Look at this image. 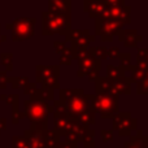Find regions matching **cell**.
I'll use <instances>...</instances> for the list:
<instances>
[{
  "mask_svg": "<svg viewBox=\"0 0 148 148\" xmlns=\"http://www.w3.org/2000/svg\"><path fill=\"white\" fill-rule=\"evenodd\" d=\"M88 53L100 61V60H105L108 57V48H105V47H92V48H90Z\"/></svg>",
  "mask_w": 148,
  "mask_h": 148,
  "instance_id": "5bb4252c",
  "label": "cell"
},
{
  "mask_svg": "<svg viewBox=\"0 0 148 148\" xmlns=\"http://www.w3.org/2000/svg\"><path fill=\"white\" fill-rule=\"evenodd\" d=\"M108 56H109L110 59H113V60L118 59V57H120V52H118L117 47H112V48L108 49Z\"/></svg>",
  "mask_w": 148,
  "mask_h": 148,
  "instance_id": "7402d4cb",
  "label": "cell"
},
{
  "mask_svg": "<svg viewBox=\"0 0 148 148\" xmlns=\"http://www.w3.org/2000/svg\"><path fill=\"white\" fill-rule=\"evenodd\" d=\"M94 131L92 130H87V133H86V135H84V138H83V144H84V147H90V148H92V147H95V142H94Z\"/></svg>",
  "mask_w": 148,
  "mask_h": 148,
  "instance_id": "e0dca14e",
  "label": "cell"
},
{
  "mask_svg": "<svg viewBox=\"0 0 148 148\" xmlns=\"http://www.w3.org/2000/svg\"><path fill=\"white\" fill-rule=\"evenodd\" d=\"M92 112H99L103 118L112 117L117 112L118 100L116 95L112 94H97L96 96H90Z\"/></svg>",
  "mask_w": 148,
  "mask_h": 148,
  "instance_id": "7a4b0ae2",
  "label": "cell"
},
{
  "mask_svg": "<svg viewBox=\"0 0 148 148\" xmlns=\"http://www.w3.org/2000/svg\"><path fill=\"white\" fill-rule=\"evenodd\" d=\"M69 39L72 42V53H78L82 51H87L88 47V40H94L92 36H90L87 30H70L69 31Z\"/></svg>",
  "mask_w": 148,
  "mask_h": 148,
  "instance_id": "52a82bcc",
  "label": "cell"
},
{
  "mask_svg": "<svg viewBox=\"0 0 148 148\" xmlns=\"http://www.w3.org/2000/svg\"><path fill=\"white\" fill-rule=\"evenodd\" d=\"M36 79L43 83V88L53 90L59 87V66H38L36 68Z\"/></svg>",
  "mask_w": 148,
  "mask_h": 148,
  "instance_id": "5b68a950",
  "label": "cell"
},
{
  "mask_svg": "<svg viewBox=\"0 0 148 148\" xmlns=\"http://www.w3.org/2000/svg\"><path fill=\"white\" fill-rule=\"evenodd\" d=\"M130 79L125 77H118V78L110 79L109 78V91L112 95L120 94H130Z\"/></svg>",
  "mask_w": 148,
  "mask_h": 148,
  "instance_id": "30bf717a",
  "label": "cell"
},
{
  "mask_svg": "<svg viewBox=\"0 0 148 148\" xmlns=\"http://www.w3.org/2000/svg\"><path fill=\"white\" fill-rule=\"evenodd\" d=\"M0 87H5V73H0Z\"/></svg>",
  "mask_w": 148,
  "mask_h": 148,
  "instance_id": "cb8c5ba5",
  "label": "cell"
},
{
  "mask_svg": "<svg viewBox=\"0 0 148 148\" xmlns=\"http://www.w3.org/2000/svg\"><path fill=\"white\" fill-rule=\"evenodd\" d=\"M123 23L113 20H101L96 18V34L100 35L103 40H110L114 34L121 30Z\"/></svg>",
  "mask_w": 148,
  "mask_h": 148,
  "instance_id": "8992f818",
  "label": "cell"
},
{
  "mask_svg": "<svg viewBox=\"0 0 148 148\" xmlns=\"http://www.w3.org/2000/svg\"><path fill=\"white\" fill-rule=\"evenodd\" d=\"M73 60V53L70 49H65L61 55H60V62L64 65H70Z\"/></svg>",
  "mask_w": 148,
  "mask_h": 148,
  "instance_id": "2e32d148",
  "label": "cell"
},
{
  "mask_svg": "<svg viewBox=\"0 0 148 148\" xmlns=\"http://www.w3.org/2000/svg\"><path fill=\"white\" fill-rule=\"evenodd\" d=\"M104 7H105V1H86L84 3L86 12H88L91 17H96V18H99L101 16Z\"/></svg>",
  "mask_w": 148,
  "mask_h": 148,
  "instance_id": "8fae6325",
  "label": "cell"
},
{
  "mask_svg": "<svg viewBox=\"0 0 148 148\" xmlns=\"http://www.w3.org/2000/svg\"><path fill=\"white\" fill-rule=\"evenodd\" d=\"M101 138H103V140H104L105 143L112 142L113 140V133L112 131H108V130H103L101 131Z\"/></svg>",
  "mask_w": 148,
  "mask_h": 148,
  "instance_id": "44dd1931",
  "label": "cell"
},
{
  "mask_svg": "<svg viewBox=\"0 0 148 148\" xmlns=\"http://www.w3.org/2000/svg\"><path fill=\"white\" fill-rule=\"evenodd\" d=\"M1 60H3V65H7L8 70L12 69V55L10 53H3Z\"/></svg>",
  "mask_w": 148,
  "mask_h": 148,
  "instance_id": "d6986e66",
  "label": "cell"
},
{
  "mask_svg": "<svg viewBox=\"0 0 148 148\" xmlns=\"http://www.w3.org/2000/svg\"><path fill=\"white\" fill-rule=\"evenodd\" d=\"M122 40L125 42V47H136V43L139 40H142V36L136 35L135 30H130V31H126L123 33V38Z\"/></svg>",
  "mask_w": 148,
  "mask_h": 148,
  "instance_id": "4fadbf2b",
  "label": "cell"
},
{
  "mask_svg": "<svg viewBox=\"0 0 148 148\" xmlns=\"http://www.w3.org/2000/svg\"><path fill=\"white\" fill-rule=\"evenodd\" d=\"M66 31H70V12L56 13L47 10L43 13V35L65 34Z\"/></svg>",
  "mask_w": 148,
  "mask_h": 148,
  "instance_id": "6da1fadb",
  "label": "cell"
},
{
  "mask_svg": "<svg viewBox=\"0 0 148 148\" xmlns=\"http://www.w3.org/2000/svg\"><path fill=\"white\" fill-rule=\"evenodd\" d=\"M34 26H35V18L22 17L14 20L12 25H8L7 27L12 30L13 40H25L34 35Z\"/></svg>",
  "mask_w": 148,
  "mask_h": 148,
  "instance_id": "277c9868",
  "label": "cell"
},
{
  "mask_svg": "<svg viewBox=\"0 0 148 148\" xmlns=\"http://www.w3.org/2000/svg\"><path fill=\"white\" fill-rule=\"evenodd\" d=\"M138 94H148V79L146 78L144 81L138 83Z\"/></svg>",
  "mask_w": 148,
  "mask_h": 148,
  "instance_id": "ac0fdd59",
  "label": "cell"
},
{
  "mask_svg": "<svg viewBox=\"0 0 148 148\" xmlns=\"http://www.w3.org/2000/svg\"><path fill=\"white\" fill-rule=\"evenodd\" d=\"M49 12L68 13L70 12V1H49Z\"/></svg>",
  "mask_w": 148,
  "mask_h": 148,
  "instance_id": "7c38bea8",
  "label": "cell"
},
{
  "mask_svg": "<svg viewBox=\"0 0 148 148\" xmlns=\"http://www.w3.org/2000/svg\"><path fill=\"white\" fill-rule=\"evenodd\" d=\"M108 70V78L110 79H114V78H118V77H123V69L122 68H116L113 65H108L107 68Z\"/></svg>",
  "mask_w": 148,
  "mask_h": 148,
  "instance_id": "9a60e30c",
  "label": "cell"
},
{
  "mask_svg": "<svg viewBox=\"0 0 148 148\" xmlns=\"http://www.w3.org/2000/svg\"><path fill=\"white\" fill-rule=\"evenodd\" d=\"M136 121L134 118H131V116L129 113H118L114 117V129L120 131L121 135H126L131 130L135 129V125H130V123H135Z\"/></svg>",
  "mask_w": 148,
  "mask_h": 148,
  "instance_id": "9c48e42d",
  "label": "cell"
},
{
  "mask_svg": "<svg viewBox=\"0 0 148 148\" xmlns=\"http://www.w3.org/2000/svg\"><path fill=\"white\" fill-rule=\"evenodd\" d=\"M53 47H55V51H56V53H60V55H61L62 52L66 49V46H65L64 43H61V42H55Z\"/></svg>",
  "mask_w": 148,
  "mask_h": 148,
  "instance_id": "603a6c76",
  "label": "cell"
},
{
  "mask_svg": "<svg viewBox=\"0 0 148 148\" xmlns=\"http://www.w3.org/2000/svg\"><path fill=\"white\" fill-rule=\"evenodd\" d=\"M60 148H75L74 143H68V144H60Z\"/></svg>",
  "mask_w": 148,
  "mask_h": 148,
  "instance_id": "d4e9b609",
  "label": "cell"
},
{
  "mask_svg": "<svg viewBox=\"0 0 148 148\" xmlns=\"http://www.w3.org/2000/svg\"><path fill=\"white\" fill-rule=\"evenodd\" d=\"M146 56H147V65H148V48L146 49Z\"/></svg>",
  "mask_w": 148,
  "mask_h": 148,
  "instance_id": "484cf974",
  "label": "cell"
},
{
  "mask_svg": "<svg viewBox=\"0 0 148 148\" xmlns=\"http://www.w3.org/2000/svg\"><path fill=\"white\" fill-rule=\"evenodd\" d=\"M25 112L34 125L35 123L42 125V129L44 130V125L47 123V113H48V107L46 101L38 97H33L31 100L25 101Z\"/></svg>",
  "mask_w": 148,
  "mask_h": 148,
  "instance_id": "3957f363",
  "label": "cell"
},
{
  "mask_svg": "<svg viewBox=\"0 0 148 148\" xmlns=\"http://www.w3.org/2000/svg\"><path fill=\"white\" fill-rule=\"evenodd\" d=\"M79 62V72L78 75H88V78L96 79L99 77V70H100V61L92 57L91 55H87L86 57L78 60Z\"/></svg>",
  "mask_w": 148,
  "mask_h": 148,
  "instance_id": "ba28073f",
  "label": "cell"
},
{
  "mask_svg": "<svg viewBox=\"0 0 148 148\" xmlns=\"http://www.w3.org/2000/svg\"><path fill=\"white\" fill-rule=\"evenodd\" d=\"M120 59L122 60V64H121V66H122V68H131L130 66V59H131V56L129 53L120 55Z\"/></svg>",
  "mask_w": 148,
  "mask_h": 148,
  "instance_id": "ffe728a7",
  "label": "cell"
}]
</instances>
